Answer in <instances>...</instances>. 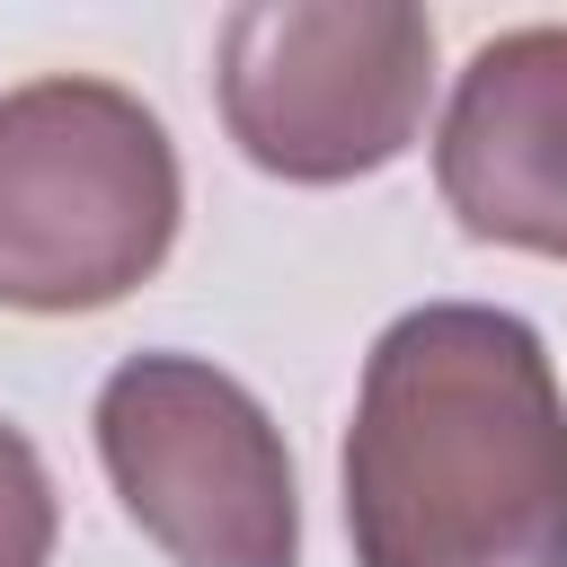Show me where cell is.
<instances>
[{
    "label": "cell",
    "instance_id": "277c9868",
    "mask_svg": "<svg viewBox=\"0 0 567 567\" xmlns=\"http://www.w3.org/2000/svg\"><path fill=\"white\" fill-rule=\"evenodd\" d=\"M97 461L177 567H292L301 496L275 416L204 354H133L97 390Z\"/></svg>",
    "mask_w": 567,
    "mask_h": 567
},
{
    "label": "cell",
    "instance_id": "8992f818",
    "mask_svg": "<svg viewBox=\"0 0 567 567\" xmlns=\"http://www.w3.org/2000/svg\"><path fill=\"white\" fill-rule=\"evenodd\" d=\"M53 478L18 425H0V567H53Z\"/></svg>",
    "mask_w": 567,
    "mask_h": 567
},
{
    "label": "cell",
    "instance_id": "7a4b0ae2",
    "mask_svg": "<svg viewBox=\"0 0 567 567\" xmlns=\"http://www.w3.org/2000/svg\"><path fill=\"white\" fill-rule=\"evenodd\" d=\"M177 151L115 80H27L0 97V301L106 310L177 239Z\"/></svg>",
    "mask_w": 567,
    "mask_h": 567
},
{
    "label": "cell",
    "instance_id": "6da1fadb",
    "mask_svg": "<svg viewBox=\"0 0 567 567\" xmlns=\"http://www.w3.org/2000/svg\"><path fill=\"white\" fill-rule=\"evenodd\" d=\"M354 567H567V390L532 319L425 301L381 328L346 425Z\"/></svg>",
    "mask_w": 567,
    "mask_h": 567
},
{
    "label": "cell",
    "instance_id": "3957f363",
    "mask_svg": "<svg viewBox=\"0 0 567 567\" xmlns=\"http://www.w3.org/2000/svg\"><path fill=\"white\" fill-rule=\"evenodd\" d=\"M434 97V27L399 0H257L221 18V124L292 186L390 168Z\"/></svg>",
    "mask_w": 567,
    "mask_h": 567
},
{
    "label": "cell",
    "instance_id": "5b68a950",
    "mask_svg": "<svg viewBox=\"0 0 567 567\" xmlns=\"http://www.w3.org/2000/svg\"><path fill=\"white\" fill-rule=\"evenodd\" d=\"M434 186L470 239L567 257V27H505L470 53L434 133Z\"/></svg>",
    "mask_w": 567,
    "mask_h": 567
}]
</instances>
